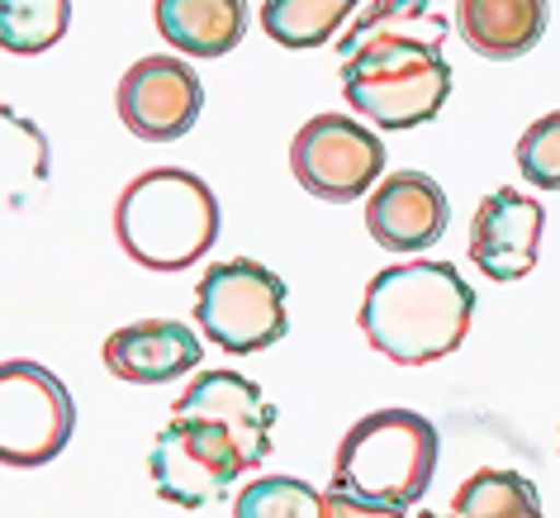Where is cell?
Segmentation results:
<instances>
[{
	"label": "cell",
	"instance_id": "obj_5",
	"mask_svg": "<svg viewBox=\"0 0 560 518\" xmlns=\"http://www.w3.org/2000/svg\"><path fill=\"white\" fill-rule=\"evenodd\" d=\"M285 300L290 290L271 267L233 257L205 267L200 286H195V319H200L205 338L229 357H252L290 333Z\"/></svg>",
	"mask_w": 560,
	"mask_h": 518
},
{
	"label": "cell",
	"instance_id": "obj_17",
	"mask_svg": "<svg viewBox=\"0 0 560 518\" xmlns=\"http://www.w3.org/2000/svg\"><path fill=\"white\" fill-rule=\"evenodd\" d=\"M446 34H452V24H446V15L432 10V0H371V5L347 24V34H338V58L357 53L361 44H375V38L446 44Z\"/></svg>",
	"mask_w": 560,
	"mask_h": 518
},
{
	"label": "cell",
	"instance_id": "obj_22",
	"mask_svg": "<svg viewBox=\"0 0 560 518\" xmlns=\"http://www.w3.org/2000/svg\"><path fill=\"white\" fill-rule=\"evenodd\" d=\"M517 172H523L527 186L560 191V110L541 115L517 138Z\"/></svg>",
	"mask_w": 560,
	"mask_h": 518
},
{
	"label": "cell",
	"instance_id": "obj_6",
	"mask_svg": "<svg viewBox=\"0 0 560 518\" xmlns=\"http://www.w3.org/2000/svg\"><path fill=\"white\" fill-rule=\"evenodd\" d=\"M77 428V404L62 376L38 361H0V467H48L67 452Z\"/></svg>",
	"mask_w": 560,
	"mask_h": 518
},
{
	"label": "cell",
	"instance_id": "obj_4",
	"mask_svg": "<svg viewBox=\"0 0 560 518\" xmlns=\"http://www.w3.org/2000/svg\"><path fill=\"white\" fill-rule=\"evenodd\" d=\"M438 452L442 438L432 418L413 410H375L342 433L338 457H332V485L409 509L428 495L438 475Z\"/></svg>",
	"mask_w": 560,
	"mask_h": 518
},
{
	"label": "cell",
	"instance_id": "obj_20",
	"mask_svg": "<svg viewBox=\"0 0 560 518\" xmlns=\"http://www.w3.org/2000/svg\"><path fill=\"white\" fill-rule=\"evenodd\" d=\"M72 24V0H0V48L15 58H38L62 44Z\"/></svg>",
	"mask_w": 560,
	"mask_h": 518
},
{
	"label": "cell",
	"instance_id": "obj_14",
	"mask_svg": "<svg viewBox=\"0 0 560 518\" xmlns=\"http://www.w3.org/2000/svg\"><path fill=\"white\" fill-rule=\"evenodd\" d=\"M546 0H456V30L489 62L527 58L546 34Z\"/></svg>",
	"mask_w": 560,
	"mask_h": 518
},
{
	"label": "cell",
	"instance_id": "obj_21",
	"mask_svg": "<svg viewBox=\"0 0 560 518\" xmlns=\"http://www.w3.org/2000/svg\"><path fill=\"white\" fill-rule=\"evenodd\" d=\"M233 518H324V495L300 475H261L237 490Z\"/></svg>",
	"mask_w": 560,
	"mask_h": 518
},
{
	"label": "cell",
	"instance_id": "obj_9",
	"mask_svg": "<svg viewBox=\"0 0 560 518\" xmlns=\"http://www.w3.org/2000/svg\"><path fill=\"white\" fill-rule=\"evenodd\" d=\"M115 105L133 138H143V143H176L200 119L205 81L190 62L162 53V58H143L124 72Z\"/></svg>",
	"mask_w": 560,
	"mask_h": 518
},
{
	"label": "cell",
	"instance_id": "obj_1",
	"mask_svg": "<svg viewBox=\"0 0 560 518\" xmlns=\"http://www.w3.org/2000/svg\"><path fill=\"white\" fill-rule=\"evenodd\" d=\"M475 300L480 296L452 262H395L371 276L361 333L395 367H428L466 343Z\"/></svg>",
	"mask_w": 560,
	"mask_h": 518
},
{
	"label": "cell",
	"instance_id": "obj_10",
	"mask_svg": "<svg viewBox=\"0 0 560 518\" xmlns=\"http://www.w3.org/2000/svg\"><path fill=\"white\" fill-rule=\"evenodd\" d=\"M546 209L523 191H489L470 223V262L489 281H523L541 257Z\"/></svg>",
	"mask_w": 560,
	"mask_h": 518
},
{
	"label": "cell",
	"instance_id": "obj_23",
	"mask_svg": "<svg viewBox=\"0 0 560 518\" xmlns=\"http://www.w3.org/2000/svg\"><path fill=\"white\" fill-rule=\"evenodd\" d=\"M324 518H404V509L399 504H381V499H366V495H352V490L328 485Z\"/></svg>",
	"mask_w": 560,
	"mask_h": 518
},
{
	"label": "cell",
	"instance_id": "obj_8",
	"mask_svg": "<svg viewBox=\"0 0 560 518\" xmlns=\"http://www.w3.org/2000/svg\"><path fill=\"white\" fill-rule=\"evenodd\" d=\"M290 172L318 200L352 205L385 176V143L352 115H318L290 143Z\"/></svg>",
	"mask_w": 560,
	"mask_h": 518
},
{
	"label": "cell",
	"instance_id": "obj_12",
	"mask_svg": "<svg viewBox=\"0 0 560 518\" xmlns=\"http://www.w3.org/2000/svg\"><path fill=\"white\" fill-rule=\"evenodd\" d=\"M172 414H186V418H209L219 424L229 438L237 442L247 471L261 467L271 457V428H276V410L266 404L261 385L247 381L237 371H200L195 381L186 385V395L176 400Z\"/></svg>",
	"mask_w": 560,
	"mask_h": 518
},
{
	"label": "cell",
	"instance_id": "obj_24",
	"mask_svg": "<svg viewBox=\"0 0 560 518\" xmlns=\"http://www.w3.org/2000/svg\"><path fill=\"white\" fill-rule=\"evenodd\" d=\"M418 518H446V514H418Z\"/></svg>",
	"mask_w": 560,
	"mask_h": 518
},
{
	"label": "cell",
	"instance_id": "obj_3",
	"mask_svg": "<svg viewBox=\"0 0 560 518\" xmlns=\"http://www.w3.org/2000/svg\"><path fill=\"white\" fill-rule=\"evenodd\" d=\"M338 72L347 105L395 134L432 124L452 95V62L442 58V44H423V38L361 44L357 53L338 58Z\"/></svg>",
	"mask_w": 560,
	"mask_h": 518
},
{
	"label": "cell",
	"instance_id": "obj_16",
	"mask_svg": "<svg viewBox=\"0 0 560 518\" xmlns=\"http://www.w3.org/2000/svg\"><path fill=\"white\" fill-rule=\"evenodd\" d=\"M48 181V138L34 119L0 105V205H30Z\"/></svg>",
	"mask_w": 560,
	"mask_h": 518
},
{
	"label": "cell",
	"instance_id": "obj_13",
	"mask_svg": "<svg viewBox=\"0 0 560 518\" xmlns=\"http://www.w3.org/2000/svg\"><path fill=\"white\" fill-rule=\"evenodd\" d=\"M200 357L205 338H195V329H186L180 319H138L105 338L109 376L129 385H166L200 367Z\"/></svg>",
	"mask_w": 560,
	"mask_h": 518
},
{
	"label": "cell",
	"instance_id": "obj_18",
	"mask_svg": "<svg viewBox=\"0 0 560 518\" xmlns=\"http://www.w3.org/2000/svg\"><path fill=\"white\" fill-rule=\"evenodd\" d=\"M357 15V0H266L261 30L280 48H324Z\"/></svg>",
	"mask_w": 560,
	"mask_h": 518
},
{
	"label": "cell",
	"instance_id": "obj_7",
	"mask_svg": "<svg viewBox=\"0 0 560 518\" xmlns=\"http://www.w3.org/2000/svg\"><path fill=\"white\" fill-rule=\"evenodd\" d=\"M148 471L166 504H176V509H205L209 499H219L223 490L237 485L247 461L219 424L172 414V424L152 438Z\"/></svg>",
	"mask_w": 560,
	"mask_h": 518
},
{
	"label": "cell",
	"instance_id": "obj_19",
	"mask_svg": "<svg viewBox=\"0 0 560 518\" xmlns=\"http://www.w3.org/2000/svg\"><path fill=\"white\" fill-rule=\"evenodd\" d=\"M456 518H546L537 485L523 471H503V467H480L460 481L452 499Z\"/></svg>",
	"mask_w": 560,
	"mask_h": 518
},
{
	"label": "cell",
	"instance_id": "obj_11",
	"mask_svg": "<svg viewBox=\"0 0 560 518\" xmlns=\"http://www.w3.org/2000/svg\"><path fill=\"white\" fill-rule=\"evenodd\" d=\"M452 223V200L428 172H395L371 191L366 229L385 252H428Z\"/></svg>",
	"mask_w": 560,
	"mask_h": 518
},
{
	"label": "cell",
	"instance_id": "obj_15",
	"mask_svg": "<svg viewBox=\"0 0 560 518\" xmlns=\"http://www.w3.org/2000/svg\"><path fill=\"white\" fill-rule=\"evenodd\" d=\"M152 20L186 58H223L247 34V0H158Z\"/></svg>",
	"mask_w": 560,
	"mask_h": 518
},
{
	"label": "cell",
	"instance_id": "obj_2",
	"mask_svg": "<svg viewBox=\"0 0 560 518\" xmlns=\"http://www.w3.org/2000/svg\"><path fill=\"white\" fill-rule=\"evenodd\" d=\"M115 238L138 267L186 272L219 243V200L186 166H152L124 186Z\"/></svg>",
	"mask_w": 560,
	"mask_h": 518
}]
</instances>
